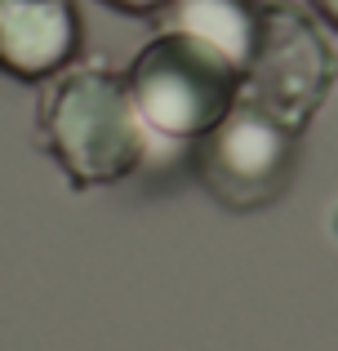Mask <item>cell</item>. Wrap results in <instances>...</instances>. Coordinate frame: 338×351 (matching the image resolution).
Here are the masks:
<instances>
[{"mask_svg": "<svg viewBox=\"0 0 338 351\" xmlns=\"http://www.w3.org/2000/svg\"><path fill=\"white\" fill-rule=\"evenodd\" d=\"M330 80H334V58L325 40L307 27V18L294 9H263L258 40H254L250 67L241 76L245 103H258L263 112L298 129L321 107Z\"/></svg>", "mask_w": 338, "mask_h": 351, "instance_id": "cell-4", "label": "cell"}, {"mask_svg": "<svg viewBox=\"0 0 338 351\" xmlns=\"http://www.w3.org/2000/svg\"><path fill=\"white\" fill-rule=\"evenodd\" d=\"M80 53L76 0H0V71L27 85L58 76Z\"/></svg>", "mask_w": 338, "mask_h": 351, "instance_id": "cell-5", "label": "cell"}, {"mask_svg": "<svg viewBox=\"0 0 338 351\" xmlns=\"http://www.w3.org/2000/svg\"><path fill=\"white\" fill-rule=\"evenodd\" d=\"M98 5L116 9V14H134V18H147V14H160L169 0H98Z\"/></svg>", "mask_w": 338, "mask_h": 351, "instance_id": "cell-7", "label": "cell"}, {"mask_svg": "<svg viewBox=\"0 0 338 351\" xmlns=\"http://www.w3.org/2000/svg\"><path fill=\"white\" fill-rule=\"evenodd\" d=\"M298 160V138L258 103H236L191 147V169L227 209H263L285 191Z\"/></svg>", "mask_w": 338, "mask_h": 351, "instance_id": "cell-3", "label": "cell"}, {"mask_svg": "<svg viewBox=\"0 0 338 351\" xmlns=\"http://www.w3.org/2000/svg\"><path fill=\"white\" fill-rule=\"evenodd\" d=\"M125 80L152 143H196L241 103V71L169 27L134 58Z\"/></svg>", "mask_w": 338, "mask_h": 351, "instance_id": "cell-2", "label": "cell"}, {"mask_svg": "<svg viewBox=\"0 0 338 351\" xmlns=\"http://www.w3.org/2000/svg\"><path fill=\"white\" fill-rule=\"evenodd\" d=\"M40 134L71 187H107L138 173L152 134L125 71L112 62H71L40 98Z\"/></svg>", "mask_w": 338, "mask_h": 351, "instance_id": "cell-1", "label": "cell"}, {"mask_svg": "<svg viewBox=\"0 0 338 351\" xmlns=\"http://www.w3.org/2000/svg\"><path fill=\"white\" fill-rule=\"evenodd\" d=\"M312 9L325 18L330 27H338V0H312Z\"/></svg>", "mask_w": 338, "mask_h": 351, "instance_id": "cell-8", "label": "cell"}, {"mask_svg": "<svg viewBox=\"0 0 338 351\" xmlns=\"http://www.w3.org/2000/svg\"><path fill=\"white\" fill-rule=\"evenodd\" d=\"M258 18L263 9L250 5V0H169L160 9V27L182 32L187 40L214 49L241 76L250 67L254 40H258Z\"/></svg>", "mask_w": 338, "mask_h": 351, "instance_id": "cell-6", "label": "cell"}]
</instances>
